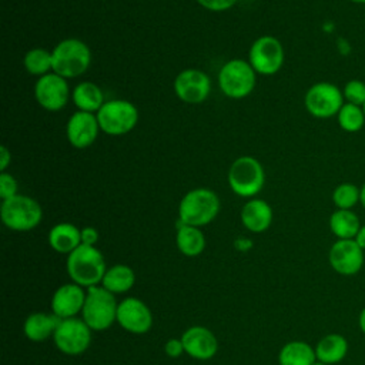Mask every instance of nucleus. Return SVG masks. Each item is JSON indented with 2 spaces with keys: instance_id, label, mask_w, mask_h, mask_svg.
<instances>
[{
  "instance_id": "nucleus-13",
  "label": "nucleus",
  "mask_w": 365,
  "mask_h": 365,
  "mask_svg": "<svg viewBox=\"0 0 365 365\" xmlns=\"http://www.w3.org/2000/svg\"><path fill=\"white\" fill-rule=\"evenodd\" d=\"M177 97L190 104L202 103L211 91L210 77L197 68H187L178 73L174 81Z\"/></svg>"
},
{
  "instance_id": "nucleus-8",
  "label": "nucleus",
  "mask_w": 365,
  "mask_h": 365,
  "mask_svg": "<svg viewBox=\"0 0 365 365\" xmlns=\"http://www.w3.org/2000/svg\"><path fill=\"white\" fill-rule=\"evenodd\" d=\"M344 103L345 100L342 88L329 81H319L312 84L304 97V106L307 111L315 118L336 117Z\"/></svg>"
},
{
  "instance_id": "nucleus-23",
  "label": "nucleus",
  "mask_w": 365,
  "mask_h": 365,
  "mask_svg": "<svg viewBox=\"0 0 365 365\" xmlns=\"http://www.w3.org/2000/svg\"><path fill=\"white\" fill-rule=\"evenodd\" d=\"M73 101L80 111L87 113H97L106 103L101 88L91 81H83L74 87Z\"/></svg>"
},
{
  "instance_id": "nucleus-39",
  "label": "nucleus",
  "mask_w": 365,
  "mask_h": 365,
  "mask_svg": "<svg viewBox=\"0 0 365 365\" xmlns=\"http://www.w3.org/2000/svg\"><path fill=\"white\" fill-rule=\"evenodd\" d=\"M359 204L365 210V182L361 185V195H359Z\"/></svg>"
},
{
  "instance_id": "nucleus-26",
  "label": "nucleus",
  "mask_w": 365,
  "mask_h": 365,
  "mask_svg": "<svg viewBox=\"0 0 365 365\" xmlns=\"http://www.w3.org/2000/svg\"><path fill=\"white\" fill-rule=\"evenodd\" d=\"M177 247L187 257H197L205 248V237L198 227L180 225L177 231Z\"/></svg>"
},
{
  "instance_id": "nucleus-40",
  "label": "nucleus",
  "mask_w": 365,
  "mask_h": 365,
  "mask_svg": "<svg viewBox=\"0 0 365 365\" xmlns=\"http://www.w3.org/2000/svg\"><path fill=\"white\" fill-rule=\"evenodd\" d=\"M352 3H356V4H364L365 6V0H349Z\"/></svg>"
},
{
  "instance_id": "nucleus-38",
  "label": "nucleus",
  "mask_w": 365,
  "mask_h": 365,
  "mask_svg": "<svg viewBox=\"0 0 365 365\" xmlns=\"http://www.w3.org/2000/svg\"><path fill=\"white\" fill-rule=\"evenodd\" d=\"M358 322H359V328H361V331L365 334V307L362 308V311H361V314H359V319H358Z\"/></svg>"
},
{
  "instance_id": "nucleus-33",
  "label": "nucleus",
  "mask_w": 365,
  "mask_h": 365,
  "mask_svg": "<svg viewBox=\"0 0 365 365\" xmlns=\"http://www.w3.org/2000/svg\"><path fill=\"white\" fill-rule=\"evenodd\" d=\"M204 9L211 11H224L231 9L237 0H197Z\"/></svg>"
},
{
  "instance_id": "nucleus-19",
  "label": "nucleus",
  "mask_w": 365,
  "mask_h": 365,
  "mask_svg": "<svg viewBox=\"0 0 365 365\" xmlns=\"http://www.w3.org/2000/svg\"><path fill=\"white\" fill-rule=\"evenodd\" d=\"M241 221L251 232H262L272 222V208L264 200H250L241 210Z\"/></svg>"
},
{
  "instance_id": "nucleus-28",
  "label": "nucleus",
  "mask_w": 365,
  "mask_h": 365,
  "mask_svg": "<svg viewBox=\"0 0 365 365\" xmlns=\"http://www.w3.org/2000/svg\"><path fill=\"white\" fill-rule=\"evenodd\" d=\"M23 64L27 73H30L31 76L41 77L48 74L50 70H53V54L46 48L34 47L26 53Z\"/></svg>"
},
{
  "instance_id": "nucleus-20",
  "label": "nucleus",
  "mask_w": 365,
  "mask_h": 365,
  "mask_svg": "<svg viewBox=\"0 0 365 365\" xmlns=\"http://www.w3.org/2000/svg\"><path fill=\"white\" fill-rule=\"evenodd\" d=\"M51 248L60 254H70L81 244V230L70 222H60L48 232Z\"/></svg>"
},
{
  "instance_id": "nucleus-15",
  "label": "nucleus",
  "mask_w": 365,
  "mask_h": 365,
  "mask_svg": "<svg viewBox=\"0 0 365 365\" xmlns=\"http://www.w3.org/2000/svg\"><path fill=\"white\" fill-rule=\"evenodd\" d=\"M117 322L131 334H145L153 325V315L143 301L125 298L118 304Z\"/></svg>"
},
{
  "instance_id": "nucleus-35",
  "label": "nucleus",
  "mask_w": 365,
  "mask_h": 365,
  "mask_svg": "<svg viewBox=\"0 0 365 365\" xmlns=\"http://www.w3.org/2000/svg\"><path fill=\"white\" fill-rule=\"evenodd\" d=\"M98 241V231L93 227H84L81 230V244L86 245H96Z\"/></svg>"
},
{
  "instance_id": "nucleus-29",
  "label": "nucleus",
  "mask_w": 365,
  "mask_h": 365,
  "mask_svg": "<svg viewBox=\"0 0 365 365\" xmlns=\"http://www.w3.org/2000/svg\"><path fill=\"white\" fill-rule=\"evenodd\" d=\"M336 121L341 130L346 133H358L365 125V113L361 106L344 103L336 114Z\"/></svg>"
},
{
  "instance_id": "nucleus-43",
  "label": "nucleus",
  "mask_w": 365,
  "mask_h": 365,
  "mask_svg": "<svg viewBox=\"0 0 365 365\" xmlns=\"http://www.w3.org/2000/svg\"><path fill=\"white\" fill-rule=\"evenodd\" d=\"M364 11H365V6H364Z\"/></svg>"
},
{
  "instance_id": "nucleus-12",
  "label": "nucleus",
  "mask_w": 365,
  "mask_h": 365,
  "mask_svg": "<svg viewBox=\"0 0 365 365\" xmlns=\"http://www.w3.org/2000/svg\"><path fill=\"white\" fill-rule=\"evenodd\" d=\"M34 97L47 111H58L64 108L70 97L67 78L56 73L38 77L34 86Z\"/></svg>"
},
{
  "instance_id": "nucleus-22",
  "label": "nucleus",
  "mask_w": 365,
  "mask_h": 365,
  "mask_svg": "<svg viewBox=\"0 0 365 365\" xmlns=\"http://www.w3.org/2000/svg\"><path fill=\"white\" fill-rule=\"evenodd\" d=\"M348 352V341L339 334L325 335L315 346L317 359L327 365L336 364L345 358Z\"/></svg>"
},
{
  "instance_id": "nucleus-5",
  "label": "nucleus",
  "mask_w": 365,
  "mask_h": 365,
  "mask_svg": "<svg viewBox=\"0 0 365 365\" xmlns=\"http://www.w3.org/2000/svg\"><path fill=\"white\" fill-rule=\"evenodd\" d=\"M0 214L3 224L10 230L30 231L40 224L43 211L34 198L17 194L3 200Z\"/></svg>"
},
{
  "instance_id": "nucleus-31",
  "label": "nucleus",
  "mask_w": 365,
  "mask_h": 365,
  "mask_svg": "<svg viewBox=\"0 0 365 365\" xmlns=\"http://www.w3.org/2000/svg\"><path fill=\"white\" fill-rule=\"evenodd\" d=\"M342 94L345 103L362 107L365 104V83L362 80L352 78L342 87Z\"/></svg>"
},
{
  "instance_id": "nucleus-11",
  "label": "nucleus",
  "mask_w": 365,
  "mask_h": 365,
  "mask_svg": "<svg viewBox=\"0 0 365 365\" xmlns=\"http://www.w3.org/2000/svg\"><path fill=\"white\" fill-rule=\"evenodd\" d=\"M284 48L278 38L274 36L258 37L248 53V63L255 73L262 76H272L284 64Z\"/></svg>"
},
{
  "instance_id": "nucleus-41",
  "label": "nucleus",
  "mask_w": 365,
  "mask_h": 365,
  "mask_svg": "<svg viewBox=\"0 0 365 365\" xmlns=\"http://www.w3.org/2000/svg\"><path fill=\"white\" fill-rule=\"evenodd\" d=\"M312 365H327V364H325V362H321V361H318V359H317Z\"/></svg>"
},
{
  "instance_id": "nucleus-6",
  "label": "nucleus",
  "mask_w": 365,
  "mask_h": 365,
  "mask_svg": "<svg viewBox=\"0 0 365 365\" xmlns=\"http://www.w3.org/2000/svg\"><path fill=\"white\" fill-rule=\"evenodd\" d=\"M265 182L262 164L250 155L237 158L228 170V184L240 197L257 195Z\"/></svg>"
},
{
  "instance_id": "nucleus-42",
  "label": "nucleus",
  "mask_w": 365,
  "mask_h": 365,
  "mask_svg": "<svg viewBox=\"0 0 365 365\" xmlns=\"http://www.w3.org/2000/svg\"><path fill=\"white\" fill-rule=\"evenodd\" d=\"M362 108H364V113H365V104H364V106H362Z\"/></svg>"
},
{
  "instance_id": "nucleus-17",
  "label": "nucleus",
  "mask_w": 365,
  "mask_h": 365,
  "mask_svg": "<svg viewBox=\"0 0 365 365\" xmlns=\"http://www.w3.org/2000/svg\"><path fill=\"white\" fill-rule=\"evenodd\" d=\"M182 346L184 351L195 359H210L217 354L218 349V342L215 335L204 328V327H191L188 328L182 336Z\"/></svg>"
},
{
  "instance_id": "nucleus-10",
  "label": "nucleus",
  "mask_w": 365,
  "mask_h": 365,
  "mask_svg": "<svg viewBox=\"0 0 365 365\" xmlns=\"http://www.w3.org/2000/svg\"><path fill=\"white\" fill-rule=\"evenodd\" d=\"M56 346L67 355L83 354L91 342V328L80 318H64L58 322L54 334Z\"/></svg>"
},
{
  "instance_id": "nucleus-34",
  "label": "nucleus",
  "mask_w": 365,
  "mask_h": 365,
  "mask_svg": "<svg viewBox=\"0 0 365 365\" xmlns=\"http://www.w3.org/2000/svg\"><path fill=\"white\" fill-rule=\"evenodd\" d=\"M164 349H165V354H167L168 356H171V358H177V356H180V355L182 354V351H184L182 341H181V339L171 338V339H168V341L165 342Z\"/></svg>"
},
{
  "instance_id": "nucleus-32",
  "label": "nucleus",
  "mask_w": 365,
  "mask_h": 365,
  "mask_svg": "<svg viewBox=\"0 0 365 365\" xmlns=\"http://www.w3.org/2000/svg\"><path fill=\"white\" fill-rule=\"evenodd\" d=\"M17 181L11 174L0 173V197L3 200L17 195Z\"/></svg>"
},
{
  "instance_id": "nucleus-1",
  "label": "nucleus",
  "mask_w": 365,
  "mask_h": 365,
  "mask_svg": "<svg viewBox=\"0 0 365 365\" xmlns=\"http://www.w3.org/2000/svg\"><path fill=\"white\" fill-rule=\"evenodd\" d=\"M67 271L71 279L81 287H94L106 275L103 254L94 245L80 244L68 254Z\"/></svg>"
},
{
  "instance_id": "nucleus-30",
  "label": "nucleus",
  "mask_w": 365,
  "mask_h": 365,
  "mask_svg": "<svg viewBox=\"0 0 365 365\" xmlns=\"http://www.w3.org/2000/svg\"><path fill=\"white\" fill-rule=\"evenodd\" d=\"M361 187L354 182H341L332 191V202L336 210H352L359 204Z\"/></svg>"
},
{
  "instance_id": "nucleus-2",
  "label": "nucleus",
  "mask_w": 365,
  "mask_h": 365,
  "mask_svg": "<svg viewBox=\"0 0 365 365\" xmlns=\"http://www.w3.org/2000/svg\"><path fill=\"white\" fill-rule=\"evenodd\" d=\"M220 211L218 195L210 188H194L188 191L178 207L180 222L192 227L210 224Z\"/></svg>"
},
{
  "instance_id": "nucleus-7",
  "label": "nucleus",
  "mask_w": 365,
  "mask_h": 365,
  "mask_svg": "<svg viewBox=\"0 0 365 365\" xmlns=\"http://www.w3.org/2000/svg\"><path fill=\"white\" fill-rule=\"evenodd\" d=\"M96 115L100 124V130L108 135L127 134L135 127L138 121L137 107L125 100L106 101Z\"/></svg>"
},
{
  "instance_id": "nucleus-27",
  "label": "nucleus",
  "mask_w": 365,
  "mask_h": 365,
  "mask_svg": "<svg viewBox=\"0 0 365 365\" xmlns=\"http://www.w3.org/2000/svg\"><path fill=\"white\" fill-rule=\"evenodd\" d=\"M101 282L107 291L113 294H121L131 289L135 282V274L130 267L118 264L106 271Z\"/></svg>"
},
{
  "instance_id": "nucleus-37",
  "label": "nucleus",
  "mask_w": 365,
  "mask_h": 365,
  "mask_svg": "<svg viewBox=\"0 0 365 365\" xmlns=\"http://www.w3.org/2000/svg\"><path fill=\"white\" fill-rule=\"evenodd\" d=\"M354 240H355L356 244L365 251V224L361 225V228H359V231H358V234L355 235Z\"/></svg>"
},
{
  "instance_id": "nucleus-16",
  "label": "nucleus",
  "mask_w": 365,
  "mask_h": 365,
  "mask_svg": "<svg viewBox=\"0 0 365 365\" xmlns=\"http://www.w3.org/2000/svg\"><path fill=\"white\" fill-rule=\"evenodd\" d=\"M98 130L100 124L97 115L80 110L70 117L66 127L68 143L76 148L90 147L96 141Z\"/></svg>"
},
{
  "instance_id": "nucleus-4",
  "label": "nucleus",
  "mask_w": 365,
  "mask_h": 365,
  "mask_svg": "<svg viewBox=\"0 0 365 365\" xmlns=\"http://www.w3.org/2000/svg\"><path fill=\"white\" fill-rule=\"evenodd\" d=\"M117 302L104 287H88L83 307V319L93 331H104L117 321Z\"/></svg>"
},
{
  "instance_id": "nucleus-14",
  "label": "nucleus",
  "mask_w": 365,
  "mask_h": 365,
  "mask_svg": "<svg viewBox=\"0 0 365 365\" xmlns=\"http://www.w3.org/2000/svg\"><path fill=\"white\" fill-rule=\"evenodd\" d=\"M329 264L341 275H355L365 262V251L355 240H338L329 250Z\"/></svg>"
},
{
  "instance_id": "nucleus-24",
  "label": "nucleus",
  "mask_w": 365,
  "mask_h": 365,
  "mask_svg": "<svg viewBox=\"0 0 365 365\" xmlns=\"http://www.w3.org/2000/svg\"><path fill=\"white\" fill-rule=\"evenodd\" d=\"M329 228L338 240H354L361 222L352 210H335L329 217Z\"/></svg>"
},
{
  "instance_id": "nucleus-9",
  "label": "nucleus",
  "mask_w": 365,
  "mask_h": 365,
  "mask_svg": "<svg viewBox=\"0 0 365 365\" xmlns=\"http://www.w3.org/2000/svg\"><path fill=\"white\" fill-rule=\"evenodd\" d=\"M218 84L227 97L244 98L255 87V70L245 60H230L220 70Z\"/></svg>"
},
{
  "instance_id": "nucleus-21",
  "label": "nucleus",
  "mask_w": 365,
  "mask_h": 365,
  "mask_svg": "<svg viewBox=\"0 0 365 365\" xmlns=\"http://www.w3.org/2000/svg\"><path fill=\"white\" fill-rule=\"evenodd\" d=\"M60 321L61 318H58L56 314H44V312L31 314L24 321V334L29 339L34 342L44 341L46 338L54 334Z\"/></svg>"
},
{
  "instance_id": "nucleus-18",
  "label": "nucleus",
  "mask_w": 365,
  "mask_h": 365,
  "mask_svg": "<svg viewBox=\"0 0 365 365\" xmlns=\"http://www.w3.org/2000/svg\"><path fill=\"white\" fill-rule=\"evenodd\" d=\"M86 295L81 285L64 284L54 292L51 298V309L58 318H73L76 314L83 311Z\"/></svg>"
},
{
  "instance_id": "nucleus-3",
  "label": "nucleus",
  "mask_w": 365,
  "mask_h": 365,
  "mask_svg": "<svg viewBox=\"0 0 365 365\" xmlns=\"http://www.w3.org/2000/svg\"><path fill=\"white\" fill-rule=\"evenodd\" d=\"M53 73L74 78L83 74L91 63V51L88 46L78 38H64L51 51Z\"/></svg>"
},
{
  "instance_id": "nucleus-36",
  "label": "nucleus",
  "mask_w": 365,
  "mask_h": 365,
  "mask_svg": "<svg viewBox=\"0 0 365 365\" xmlns=\"http://www.w3.org/2000/svg\"><path fill=\"white\" fill-rule=\"evenodd\" d=\"M10 161H11V154H10V151L7 150V147L1 145V147H0V173H4V171H6V168L9 167Z\"/></svg>"
},
{
  "instance_id": "nucleus-25",
  "label": "nucleus",
  "mask_w": 365,
  "mask_h": 365,
  "mask_svg": "<svg viewBox=\"0 0 365 365\" xmlns=\"http://www.w3.org/2000/svg\"><path fill=\"white\" fill-rule=\"evenodd\" d=\"M279 365H312L317 361L315 349L304 341H291L282 346L278 355Z\"/></svg>"
}]
</instances>
